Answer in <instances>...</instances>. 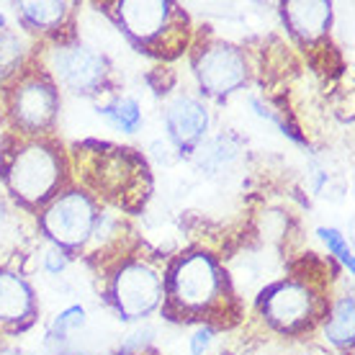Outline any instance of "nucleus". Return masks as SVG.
<instances>
[{
    "label": "nucleus",
    "mask_w": 355,
    "mask_h": 355,
    "mask_svg": "<svg viewBox=\"0 0 355 355\" xmlns=\"http://www.w3.org/2000/svg\"><path fill=\"white\" fill-rule=\"evenodd\" d=\"M162 314L211 329L234 322V288L222 263L204 250L175 255L162 275Z\"/></svg>",
    "instance_id": "1"
},
{
    "label": "nucleus",
    "mask_w": 355,
    "mask_h": 355,
    "mask_svg": "<svg viewBox=\"0 0 355 355\" xmlns=\"http://www.w3.org/2000/svg\"><path fill=\"white\" fill-rule=\"evenodd\" d=\"M0 178L18 206L42 211L60 196L67 178L62 144L49 137H21L0 155Z\"/></svg>",
    "instance_id": "2"
},
{
    "label": "nucleus",
    "mask_w": 355,
    "mask_h": 355,
    "mask_svg": "<svg viewBox=\"0 0 355 355\" xmlns=\"http://www.w3.org/2000/svg\"><path fill=\"white\" fill-rule=\"evenodd\" d=\"M119 31L139 52L152 57H178L188 34V18L178 3L168 0H121L108 8Z\"/></svg>",
    "instance_id": "3"
},
{
    "label": "nucleus",
    "mask_w": 355,
    "mask_h": 355,
    "mask_svg": "<svg viewBox=\"0 0 355 355\" xmlns=\"http://www.w3.org/2000/svg\"><path fill=\"white\" fill-rule=\"evenodd\" d=\"M98 204L93 196L78 188L62 191L39 211V227L42 234L52 242L54 250L64 255H72L88 245L98 227Z\"/></svg>",
    "instance_id": "4"
},
{
    "label": "nucleus",
    "mask_w": 355,
    "mask_h": 355,
    "mask_svg": "<svg viewBox=\"0 0 355 355\" xmlns=\"http://www.w3.org/2000/svg\"><path fill=\"white\" fill-rule=\"evenodd\" d=\"M106 302L119 314V320H147L162 304L160 273L144 260H126L108 278Z\"/></svg>",
    "instance_id": "5"
},
{
    "label": "nucleus",
    "mask_w": 355,
    "mask_h": 355,
    "mask_svg": "<svg viewBox=\"0 0 355 355\" xmlns=\"http://www.w3.org/2000/svg\"><path fill=\"white\" fill-rule=\"evenodd\" d=\"M8 111L21 137L44 134L60 111V90L44 70L24 72L8 90Z\"/></svg>",
    "instance_id": "6"
},
{
    "label": "nucleus",
    "mask_w": 355,
    "mask_h": 355,
    "mask_svg": "<svg viewBox=\"0 0 355 355\" xmlns=\"http://www.w3.org/2000/svg\"><path fill=\"white\" fill-rule=\"evenodd\" d=\"M258 309L273 329L284 335H302L320 320V296L306 281L286 278L260 293Z\"/></svg>",
    "instance_id": "7"
},
{
    "label": "nucleus",
    "mask_w": 355,
    "mask_h": 355,
    "mask_svg": "<svg viewBox=\"0 0 355 355\" xmlns=\"http://www.w3.org/2000/svg\"><path fill=\"white\" fill-rule=\"evenodd\" d=\"M193 75L206 96L224 101L248 83V60L240 46L211 39L193 52Z\"/></svg>",
    "instance_id": "8"
},
{
    "label": "nucleus",
    "mask_w": 355,
    "mask_h": 355,
    "mask_svg": "<svg viewBox=\"0 0 355 355\" xmlns=\"http://www.w3.org/2000/svg\"><path fill=\"white\" fill-rule=\"evenodd\" d=\"M52 80L78 96H98L111 88V62L88 44H62L49 60Z\"/></svg>",
    "instance_id": "9"
},
{
    "label": "nucleus",
    "mask_w": 355,
    "mask_h": 355,
    "mask_svg": "<svg viewBox=\"0 0 355 355\" xmlns=\"http://www.w3.org/2000/svg\"><path fill=\"white\" fill-rule=\"evenodd\" d=\"M39 317L36 293L26 278L10 268H0V329L26 332Z\"/></svg>",
    "instance_id": "10"
},
{
    "label": "nucleus",
    "mask_w": 355,
    "mask_h": 355,
    "mask_svg": "<svg viewBox=\"0 0 355 355\" xmlns=\"http://www.w3.org/2000/svg\"><path fill=\"white\" fill-rule=\"evenodd\" d=\"M165 129L173 147L183 155H191L204 142L206 129H209V111L198 98L178 96L165 108Z\"/></svg>",
    "instance_id": "11"
},
{
    "label": "nucleus",
    "mask_w": 355,
    "mask_h": 355,
    "mask_svg": "<svg viewBox=\"0 0 355 355\" xmlns=\"http://www.w3.org/2000/svg\"><path fill=\"white\" fill-rule=\"evenodd\" d=\"M281 13L288 31L302 44H314L320 36L327 34L332 24V6L322 0H291L281 6Z\"/></svg>",
    "instance_id": "12"
},
{
    "label": "nucleus",
    "mask_w": 355,
    "mask_h": 355,
    "mask_svg": "<svg viewBox=\"0 0 355 355\" xmlns=\"http://www.w3.org/2000/svg\"><path fill=\"white\" fill-rule=\"evenodd\" d=\"M18 16L34 31L54 34L64 26V21L72 13V3H57V0H39V3H18Z\"/></svg>",
    "instance_id": "13"
},
{
    "label": "nucleus",
    "mask_w": 355,
    "mask_h": 355,
    "mask_svg": "<svg viewBox=\"0 0 355 355\" xmlns=\"http://www.w3.org/2000/svg\"><path fill=\"white\" fill-rule=\"evenodd\" d=\"M324 335L338 350L350 353V347H353V296H343L332 306L329 317L324 320Z\"/></svg>",
    "instance_id": "14"
},
{
    "label": "nucleus",
    "mask_w": 355,
    "mask_h": 355,
    "mask_svg": "<svg viewBox=\"0 0 355 355\" xmlns=\"http://www.w3.org/2000/svg\"><path fill=\"white\" fill-rule=\"evenodd\" d=\"M98 114L103 116L111 126H116L119 132L134 134L142 126V108L129 96H119L103 103V106H98Z\"/></svg>",
    "instance_id": "15"
},
{
    "label": "nucleus",
    "mask_w": 355,
    "mask_h": 355,
    "mask_svg": "<svg viewBox=\"0 0 355 355\" xmlns=\"http://www.w3.org/2000/svg\"><path fill=\"white\" fill-rule=\"evenodd\" d=\"M237 155V147H232V142L227 137H216L211 142L198 144L196 150V165L206 173H219L224 165H230Z\"/></svg>",
    "instance_id": "16"
},
{
    "label": "nucleus",
    "mask_w": 355,
    "mask_h": 355,
    "mask_svg": "<svg viewBox=\"0 0 355 355\" xmlns=\"http://www.w3.org/2000/svg\"><path fill=\"white\" fill-rule=\"evenodd\" d=\"M320 237L324 240V245H327L329 252H332V255H338V258L347 266V270H353V255H350V248H347L345 237H343L338 230H332V227H322Z\"/></svg>",
    "instance_id": "17"
},
{
    "label": "nucleus",
    "mask_w": 355,
    "mask_h": 355,
    "mask_svg": "<svg viewBox=\"0 0 355 355\" xmlns=\"http://www.w3.org/2000/svg\"><path fill=\"white\" fill-rule=\"evenodd\" d=\"M13 234V214H10L6 198L0 196V245H6Z\"/></svg>",
    "instance_id": "18"
},
{
    "label": "nucleus",
    "mask_w": 355,
    "mask_h": 355,
    "mask_svg": "<svg viewBox=\"0 0 355 355\" xmlns=\"http://www.w3.org/2000/svg\"><path fill=\"white\" fill-rule=\"evenodd\" d=\"M211 335L214 329L211 327H198L196 329V335L191 338V353L193 355H201L209 347V343H211Z\"/></svg>",
    "instance_id": "19"
},
{
    "label": "nucleus",
    "mask_w": 355,
    "mask_h": 355,
    "mask_svg": "<svg viewBox=\"0 0 355 355\" xmlns=\"http://www.w3.org/2000/svg\"><path fill=\"white\" fill-rule=\"evenodd\" d=\"M64 266H67V255L54 248L49 250V255H46V270H49V273H60Z\"/></svg>",
    "instance_id": "20"
},
{
    "label": "nucleus",
    "mask_w": 355,
    "mask_h": 355,
    "mask_svg": "<svg viewBox=\"0 0 355 355\" xmlns=\"http://www.w3.org/2000/svg\"><path fill=\"white\" fill-rule=\"evenodd\" d=\"M0 355H24V350H18L13 345H0Z\"/></svg>",
    "instance_id": "21"
},
{
    "label": "nucleus",
    "mask_w": 355,
    "mask_h": 355,
    "mask_svg": "<svg viewBox=\"0 0 355 355\" xmlns=\"http://www.w3.org/2000/svg\"><path fill=\"white\" fill-rule=\"evenodd\" d=\"M299 355H322V353H299Z\"/></svg>",
    "instance_id": "22"
}]
</instances>
